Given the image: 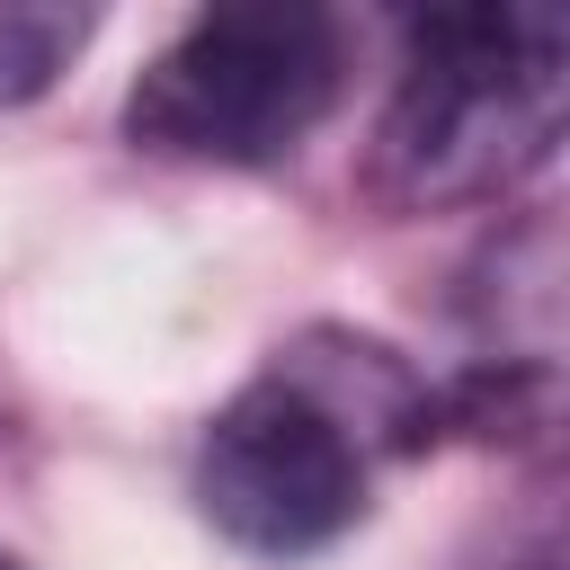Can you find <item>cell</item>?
Instances as JSON below:
<instances>
[{"instance_id": "1", "label": "cell", "mask_w": 570, "mask_h": 570, "mask_svg": "<svg viewBox=\"0 0 570 570\" xmlns=\"http://www.w3.org/2000/svg\"><path fill=\"white\" fill-rule=\"evenodd\" d=\"M570 107V27L552 9H445L410 27L374 134L383 205H481L552 160Z\"/></svg>"}, {"instance_id": "2", "label": "cell", "mask_w": 570, "mask_h": 570, "mask_svg": "<svg viewBox=\"0 0 570 570\" xmlns=\"http://www.w3.org/2000/svg\"><path fill=\"white\" fill-rule=\"evenodd\" d=\"M338 98V27L321 9L249 0L187 18L125 98L134 142L178 160H276Z\"/></svg>"}, {"instance_id": "3", "label": "cell", "mask_w": 570, "mask_h": 570, "mask_svg": "<svg viewBox=\"0 0 570 570\" xmlns=\"http://www.w3.org/2000/svg\"><path fill=\"white\" fill-rule=\"evenodd\" d=\"M205 517L267 561L321 552L365 517V410H347V383L312 365H276L249 392H232L196 454Z\"/></svg>"}, {"instance_id": "4", "label": "cell", "mask_w": 570, "mask_h": 570, "mask_svg": "<svg viewBox=\"0 0 570 570\" xmlns=\"http://www.w3.org/2000/svg\"><path fill=\"white\" fill-rule=\"evenodd\" d=\"M80 45H89V18H80V9H53V0H0V107L53 89V71H71Z\"/></svg>"}, {"instance_id": "5", "label": "cell", "mask_w": 570, "mask_h": 570, "mask_svg": "<svg viewBox=\"0 0 570 570\" xmlns=\"http://www.w3.org/2000/svg\"><path fill=\"white\" fill-rule=\"evenodd\" d=\"M0 570H27V561H18V552H0Z\"/></svg>"}]
</instances>
